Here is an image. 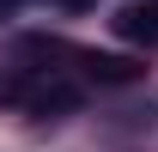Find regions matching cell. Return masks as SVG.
<instances>
[{"instance_id":"6da1fadb","label":"cell","mask_w":158,"mask_h":152,"mask_svg":"<svg viewBox=\"0 0 158 152\" xmlns=\"http://www.w3.org/2000/svg\"><path fill=\"white\" fill-rule=\"evenodd\" d=\"M116 37H128V43H158V0L122 6V12H116Z\"/></svg>"},{"instance_id":"7a4b0ae2","label":"cell","mask_w":158,"mask_h":152,"mask_svg":"<svg viewBox=\"0 0 158 152\" xmlns=\"http://www.w3.org/2000/svg\"><path fill=\"white\" fill-rule=\"evenodd\" d=\"M85 67H91V79H110V85H128V79L140 73V67H134L128 55H91Z\"/></svg>"},{"instance_id":"3957f363","label":"cell","mask_w":158,"mask_h":152,"mask_svg":"<svg viewBox=\"0 0 158 152\" xmlns=\"http://www.w3.org/2000/svg\"><path fill=\"white\" fill-rule=\"evenodd\" d=\"M61 6H67V12H85V6H98V0H61Z\"/></svg>"}]
</instances>
